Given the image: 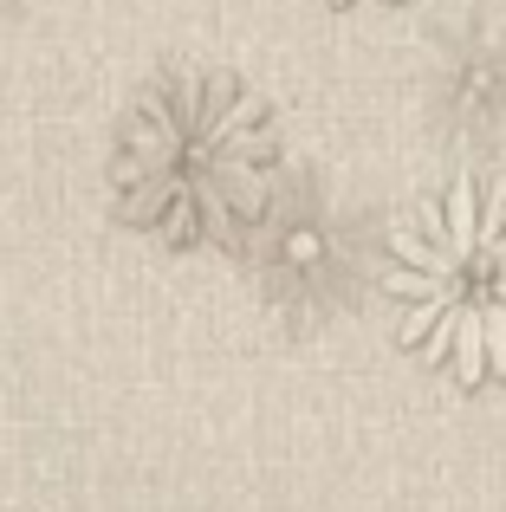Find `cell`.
<instances>
[{
  "mask_svg": "<svg viewBox=\"0 0 506 512\" xmlns=\"http://www.w3.org/2000/svg\"><path fill=\"white\" fill-rule=\"evenodd\" d=\"M117 208L176 247H228L266 214L273 130L260 98L228 72L182 65L137 104L117 150Z\"/></svg>",
  "mask_w": 506,
  "mask_h": 512,
  "instance_id": "obj_1",
  "label": "cell"
},
{
  "mask_svg": "<svg viewBox=\"0 0 506 512\" xmlns=\"http://www.w3.org/2000/svg\"><path fill=\"white\" fill-rule=\"evenodd\" d=\"M396 344L448 363L455 383L506 376V182H448L416 221L390 234Z\"/></svg>",
  "mask_w": 506,
  "mask_h": 512,
  "instance_id": "obj_2",
  "label": "cell"
},
{
  "mask_svg": "<svg viewBox=\"0 0 506 512\" xmlns=\"http://www.w3.org/2000/svg\"><path fill=\"white\" fill-rule=\"evenodd\" d=\"M338 7H344V0H338Z\"/></svg>",
  "mask_w": 506,
  "mask_h": 512,
  "instance_id": "obj_3",
  "label": "cell"
}]
</instances>
